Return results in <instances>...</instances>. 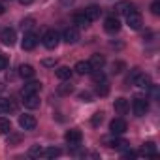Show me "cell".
<instances>
[{"mask_svg":"<svg viewBox=\"0 0 160 160\" xmlns=\"http://www.w3.org/2000/svg\"><path fill=\"white\" fill-rule=\"evenodd\" d=\"M128 83L138 85V87H141V89H149V87H151V77H149L147 73H143L139 68H134V70L130 72Z\"/></svg>","mask_w":160,"mask_h":160,"instance_id":"obj_1","label":"cell"},{"mask_svg":"<svg viewBox=\"0 0 160 160\" xmlns=\"http://www.w3.org/2000/svg\"><path fill=\"white\" fill-rule=\"evenodd\" d=\"M42 43H43V47H47V49H55V47L60 43V34L51 28V30H47V32L42 36Z\"/></svg>","mask_w":160,"mask_h":160,"instance_id":"obj_2","label":"cell"},{"mask_svg":"<svg viewBox=\"0 0 160 160\" xmlns=\"http://www.w3.org/2000/svg\"><path fill=\"white\" fill-rule=\"evenodd\" d=\"M126 121L124 119H121V117H117V119H113L111 122H109V132H111V136H122L124 132H126Z\"/></svg>","mask_w":160,"mask_h":160,"instance_id":"obj_3","label":"cell"},{"mask_svg":"<svg viewBox=\"0 0 160 160\" xmlns=\"http://www.w3.org/2000/svg\"><path fill=\"white\" fill-rule=\"evenodd\" d=\"M132 109H134V115H136V117H143V115L149 111V102H147L145 98H134Z\"/></svg>","mask_w":160,"mask_h":160,"instance_id":"obj_4","label":"cell"},{"mask_svg":"<svg viewBox=\"0 0 160 160\" xmlns=\"http://www.w3.org/2000/svg\"><path fill=\"white\" fill-rule=\"evenodd\" d=\"M64 141L70 145V147H77L79 143H81V132H79L77 128H72L64 134Z\"/></svg>","mask_w":160,"mask_h":160,"instance_id":"obj_5","label":"cell"},{"mask_svg":"<svg viewBox=\"0 0 160 160\" xmlns=\"http://www.w3.org/2000/svg\"><path fill=\"white\" fill-rule=\"evenodd\" d=\"M124 17H126V23H128V27H130L132 30H139V28H141L143 21H141V15H139V12H138V10L130 12V13H128V15H124Z\"/></svg>","mask_w":160,"mask_h":160,"instance_id":"obj_6","label":"cell"},{"mask_svg":"<svg viewBox=\"0 0 160 160\" xmlns=\"http://www.w3.org/2000/svg\"><path fill=\"white\" fill-rule=\"evenodd\" d=\"M104 30H106V32H109V34L119 32V30H121V21H119V17L109 15V17L104 21Z\"/></svg>","mask_w":160,"mask_h":160,"instance_id":"obj_7","label":"cell"},{"mask_svg":"<svg viewBox=\"0 0 160 160\" xmlns=\"http://www.w3.org/2000/svg\"><path fill=\"white\" fill-rule=\"evenodd\" d=\"M0 40H2L4 45H13L15 40H17V34H15L13 28L8 27V28H2V30H0Z\"/></svg>","mask_w":160,"mask_h":160,"instance_id":"obj_8","label":"cell"},{"mask_svg":"<svg viewBox=\"0 0 160 160\" xmlns=\"http://www.w3.org/2000/svg\"><path fill=\"white\" fill-rule=\"evenodd\" d=\"M62 40H64L66 43H75V42L79 40V30H77V27H68V28H64Z\"/></svg>","mask_w":160,"mask_h":160,"instance_id":"obj_9","label":"cell"},{"mask_svg":"<svg viewBox=\"0 0 160 160\" xmlns=\"http://www.w3.org/2000/svg\"><path fill=\"white\" fill-rule=\"evenodd\" d=\"M21 45H23V49H25V51L34 49V47L38 45V36H36L34 32H30V30H28V32H25V38H23V43H21Z\"/></svg>","mask_w":160,"mask_h":160,"instance_id":"obj_10","label":"cell"},{"mask_svg":"<svg viewBox=\"0 0 160 160\" xmlns=\"http://www.w3.org/2000/svg\"><path fill=\"white\" fill-rule=\"evenodd\" d=\"M134 10H136V6H134V2H130V0L117 2V6H115V12H117L119 15H128V13L134 12Z\"/></svg>","mask_w":160,"mask_h":160,"instance_id":"obj_11","label":"cell"},{"mask_svg":"<svg viewBox=\"0 0 160 160\" xmlns=\"http://www.w3.org/2000/svg\"><path fill=\"white\" fill-rule=\"evenodd\" d=\"M42 89L40 81H28L25 83V87L21 89V96H28V94H38V91Z\"/></svg>","mask_w":160,"mask_h":160,"instance_id":"obj_12","label":"cell"},{"mask_svg":"<svg viewBox=\"0 0 160 160\" xmlns=\"http://www.w3.org/2000/svg\"><path fill=\"white\" fill-rule=\"evenodd\" d=\"M19 126H21L23 130H34V128H36V119H34L32 115L25 113V115L19 117Z\"/></svg>","mask_w":160,"mask_h":160,"instance_id":"obj_13","label":"cell"},{"mask_svg":"<svg viewBox=\"0 0 160 160\" xmlns=\"http://www.w3.org/2000/svg\"><path fill=\"white\" fill-rule=\"evenodd\" d=\"M73 72H75V73H79V75H91L92 66H91V62H89V60H79V62L73 66Z\"/></svg>","mask_w":160,"mask_h":160,"instance_id":"obj_14","label":"cell"},{"mask_svg":"<svg viewBox=\"0 0 160 160\" xmlns=\"http://www.w3.org/2000/svg\"><path fill=\"white\" fill-rule=\"evenodd\" d=\"M91 23H92V21H91V19H89V17H87L83 12H81V13H75V15H73V25H75L77 28H87Z\"/></svg>","mask_w":160,"mask_h":160,"instance_id":"obj_15","label":"cell"},{"mask_svg":"<svg viewBox=\"0 0 160 160\" xmlns=\"http://www.w3.org/2000/svg\"><path fill=\"white\" fill-rule=\"evenodd\" d=\"M23 104H25L27 109H36V108H40V96H38V94L23 96Z\"/></svg>","mask_w":160,"mask_h":160,"instance_id":"obj_16","label":"cell"},{"mask_svg":"<svg viewBox=\"0 0 160 160\" xmlns=\"http://www.w3.org/2000/svg\"><path fill=\"white\" fill-rule=\"evenodd\" d=\"M106 145H108V147H111V149H121V151H126V149H128V143H126L124 139H119L117 136H115V138L106 139Z\"/></svg>","mask_w":160,"mask_h":160,"instance_id":"obj_17","label":"cell"},{"mask_svg":"<svg viewBox=\"0 0 160 160\" xmlns=\"http://www.w3.org/2000/svg\"><path fill=\"white\" fill-rule=\"evenodd\" d=\"M15 102L12 98H0V113H12L15 111Z\"/></svg>","mask_w":160,"mask_h":160,"instance_id":"obj_18","label":"cell"},{"mask_svg":"<svg viewBox=\"0 0 160 160\" xmlns=\"http://www.w3.org/2000/svg\"><path fill=\"white\" fill-rule=\"evenodd\" d=\"M128 108H130V106H128V100H126V98H117V100L113 102V109H115L119 115H124V113L128 111Z\"/></svg>","mask_w":160,"mask_h":160,"instance_id":"obj_19","label":"cell"},{"mask_svg":"<svg viewBox=\"0 0 160 160\" xmlns=\"http://www.w3.org/2000/svg\"><path fill=\"white\" fill-rule=\"evenodd\" d=\"M89 62H91L92 70H102V68L106 66V58H104V55H92V57L89 58Z\"/></svg>","mask_w":160,"mask_h":160,"instance_id":"obj_20","label":"cell"},{"mask_svg":"<svg viewBox=\"0 0 160 160\" xmlns=\"http://www.w3.org/2000/svg\"><path fill=\"white\" fill-rule=\"evenodd\" d=\"M91 21H94V19H98L100 15H102V8L100 6H89V8H85V12H83Z\"/></svg>","mask_w":160,"mask_h":160,"instance_id":"obj_21","label":"cell"},{"mask_svg":"<svg viewBox=\"0 0 160 160\" xmlns=\"http://www.w3.org/2000/svg\"><path fill=\"white\" fill-rule=\"evenodd\" d=\"M34 73H36V70L30 64H21L19 66V75L23 79H30V77H34Z\"/></svg>","mask_w":160,"mask_h":160,"instance_id":"obj_22","label":"cell"},{"mask_svg":"<svg viewBox=\"0 0 160 160\" xmlns=\"http://www.w3.org/2000/svg\"><path fill=\"white\" fill-rule=\"evenodd\" d=\"M139 154H145V156H156L158 154V151H156V145L152 143V141H147V143H143V147H141V152Z\"/></svg>","mask_w":160,"mask_h":160,"instance_id":"obj_23","label":"cell"},{"mask_svg":"<svg viewBox=\"0 0 160 160\" xmlns=\"http://www.w3.org/2000/svg\"><path fill=\"white\" fill-rule=\"evenodd\" d=\"M57 77L58 79H62V81H68V79L72 77V73H73V70H70L68 66H60V68H57Z\"/></svg>","mask_w":160,"mask_h":160,"instance_id":"obj_24","label":"cell"},{"mask_svg":"<svg viewBox=\"0 0 160 160\" xmlns=\"http://www.w3.org/2000/svg\"><path fill=\"white\" fill-rule=\"evenodd\" d=\"M12 132V122L6 117H0V136H6Z\"/></svg>","mask_w":160,"mask_h":160,"instance_id":"obj_25","label":"cell"},{"mask_svg":"<svg viewBox=\"0 0 160 160\" xmlns=\"http://www.w3.org/2000/svg\"><path fill=\"white\" fill-rule=\"evenodd\" d=\"M60 149L58 147H49V149H43V158H57V156H60Z\"/></svg>","mask_w":160,"mask_h":160,"instance_id":"obj_26","label":"cell"},{"mask_svg":"<svg viewBox=\"0 0 160 160\" xmlns=\"http://www.w3.org/2000/svg\"><path fill=\"white\" fill-rule=\"evenodd\" d=\"M108 92H109V85H108V81H100V83H96V94H98V96H108Z\"/></svg>","mask_w":160,"mask_h":160,"instance_id":"obj_27","label":"cell"},{"mask_svg":"<svg viewBox=\"0 0 160 160\" xmlns=\"http://www.w3.org/2000/svg\"><path fill=\"white\" fill-rule=\"evenodd\" d=\"M91 122H92V126H94V128H98V126L104 122V111H96V113L92 115Z\"/></svg>","mask_w":160,"mask_h":160,"instance_id":"obj_28","label":"cell"},{"mask_svg":"<svg viewBox=\"0 0 160 160\" xmlns=\"http://www.w3.org/2000/svg\"><path fill=\"white\" fill-rule=\"evenodd\" d=\"M91 75H92V79H94V83L106 81V75H104V72H102V70H92V72H91Z\"/></svg>","mask_w":160,"mask_h":160,"instance_id":"obj_29","label":"cell"},{"mask_svg":"<svg viewBox=\"0 0 160 160\" xmlns=\"http://www.w3.org/2000/svg\"><path fill=\"white\" fill-rule=\"evenodd\" d=\"M58 92H60V94H70V92H73V85H72V83H62V85L58 87Z\"/></svg>","mask_w":160,"mask_h":160,"instance_id":"obj_30","label":"cell"},{"mask_svg":"<svg viewBox=\"0 0 160 160\" xmlns=\"http://www.w3.org/2000/svg\"><path fill=\"white\" fill-rule=\"evenodd\" d=\"M21 27H23V30H30V28L34 27V19H32V17H27V19H23Z\"/></svg>","mask_w":160,"mask_h":160,"instance_id":"obj_31","label":"cell"},{"mask_svg":"<svg viewBox=\"0 0 160 160\" xmlns=\"http://www.w3.org/2000/svg\"><path fill=\"white\" fill-rule=\"evenodd\" d=\"M28 154H30V156H42V154H43V147H40V145H34V147L28 151Z\"/></svg>","mask_w":160,"mask_h":160,"instance_id":"obj_32","label":"cell"},{"mask_svg":"<svg viewBox=\"0 0 160 160\" xmlns=\"http://www.w3.org/2000/svg\"><path fill=\"white\" fill-rule=\"evenodd\" d=\"M151 13L152 15H160V0H154L151 4Z\"/></svg>","mask_w":160,"mask_h":160,"instance_id":"obj_33","label":"cell"},{"mask_svg":"<svg viewBox=\"0 0 160 160\" xmlns=\"http://www.w3.org/2000/svg\"><path fill=\"white\" fill-rule=\"evenodd\" d=\"M6 66H8V58H6L4 55H0V72L6 70Z\"/></svg>","mask_w":160,"mask_h":160,"instance_id":"obj_34","label":"cell"},{"mask_svg":"<svg viewBox=\"0 0 160 160\" xmlns=\"http://www.w3.org/2000/svg\"><path fill=\"white\" fill-rule=\"evenodd\" d=\"M121 68H124V64H122V62H117V64H113V73H121V72H122Z\"/></svg>","mask_w":160,"mask_h":160,"instance_id":"obj_35","label":"cell"},{"mask_svg":"<svg viewBox=\"0 0 160 160\" xmlns=\"http://www.w3.org/2000/svg\"><path fill=\"white\" fill-rule=\"evenodd\" d=\"M79 100H83V102H91V92H81V94H79Z\"/></svg>","mask_w":160,"mask_h":160,"instance_id":"obj_36","label":"cell"},{"mask_svg":"<svg viewBox=\"0 0 160 160\" xmlns=\"http://www.w3.org/2000/svg\"><path fill=\"white\" fill-rule=\"evenodd\" d=\"M4 12H6V8H4V4L0 2V15H4Z\"/></svg>","mask_w":160,"mask_h":160,"instance_id":"obj_37","label":"cell"},{"mask_svg":"<svg viewBox=\"0 0 160 160\" xmlns=\"http://www.w3.org/2000/svg\"><path fill=\"white\" fill-rule=\"evenodd\" d=\"M19 2H21V4H30L32 0H19Z\"/></svg>","mask_w":160,"mask_h":160,"instance_id":"obj_38","label":"cell"}]
</instances>
